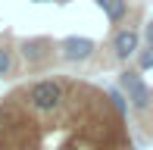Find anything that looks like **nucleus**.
<instances>
[{"label": "nucleus", "instance_id": "obj_8", "mask_svg": "<svg viewBox=\"0 0 153 150\" xmlns=\"http://www.w3.org/2000/svg\"><path fill=\"white\" fill-rule=\"evenodd\" d=\"M31 3H50V0H31Z\"/></svg>", "mask_w": 153, "mask_h": 150}, {"label": "nucleus", "instance_id": "obj_5", "mask_svg": "<svg viewBox=\"0 0 153 150\" xmlns=\"http://www.w3.org/2000/svg\"><path fill=\"white\" fill-rule=\"evenodd\" d=\"M94 6L106 16V22L116 28H122V22L128 19V0H94Z\"/></svg>", "mask_w": 153, "mask_h": 150}, {"label": "nucleus", "instance_id": "obj_4", "mask_svg": "<svg viewBox=\"0 0 153 150\" xmlns=\"http://www.w3.org/2000/svg\"><path fill=\"white\" fill-rule=\"evenodd\" d=\"M109 50H113V56L119 59V63H128V59L137 56V50H141V31L131 28V25H122V28L113 31V38H109Z\"/></svg>", "mask_w": 153, "mask_h": 150}, {"label": "nucleus", "instance_id": "obj_3", "mask_svg": "<svg viewBox=\"0 0 153 150\" xmlns=\"http://www.w3.org/2000/svg\"><path fill=\"white\" fill-rule=\"evenodd\" d=\"M56 53L62 63H88L97 53V41L88 35H66L56 41Z\"/></svg>", "mask_w": 153, "mask_h": 150}, {"label": "nucleus", "instance_id": "obj_6", "mask_svg": "<svg viewBox=\"0 0 153 150\" xmlns=\"http://www.w3.org/2000/svg\"><path fill=\"white\" fill-rule=\"evenodd\" d=\"M137 72H150L153 69V47H144V50H137Z\"/></svg>", "mask_w": 153, "mask_h": 150}, {"label": "nucleus", "instance_id": "obj_2", "mask_svg": "<svg viewBox=\"0 0 153 150\" xmlns=\"http://www.w3.org/2000/svg\"><path fill=\"white\" fill-rule=\"evenodd\" d=\"M119 88H122L125 97H128V110L134 116H144L153 106V88L147 85L144 72H137L134 66H125L119 72Z\"/></svg>", "mask_w": 153, "mask_h": 150}, {"label": "nucleus", "instance_id": "obj_7", "mask_svg": "<svg viewBox=\"0 0 153 150\" xmlns=\"http://www.w3.org/2000/svg\"><path fill=\"white\" fill-rule=\"evenodd\" d=\"M141 38L147 41V47H153V19H147V22H144V31H141Z\"/></svg>", "mask_w": 153, "mask_h": 150}, {"label": "nucleus", "instance_id": "obj_1", "mask_svg": "<svg viewBox=\"0 0 153 150\" xmlns=\"http://www.w3.org/2000/svg\"><path fill=\"white\" fill-rule=\"evenodd\" d=\"M125 119L128 103L116 88L34 78L0 103V150H137Z\"/></svg>", "mask_w": 153, "mask_h": 150}]
</instances>
